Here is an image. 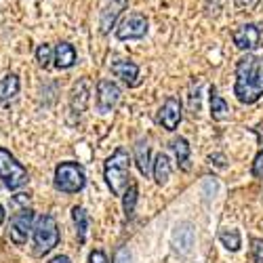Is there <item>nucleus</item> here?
Returning <instances> with one entry per match:
<instances>
[{"instance_id": "f257e3e1", "label": "nucleus", "mask_w": 263, "mask_h": 263, "mask_svg": "<svg viewBox=\"0 0 263 263\" xmlns=\"http://www.w3.org/2000/svg\"><path fill=\"white\" fill-rule=\"evenodd\" d=\"M234 93L240 103H255L263 95V57L245 55L236 63Z\"/></svg>"}, {"instance_id": "f03ea898", "label": "nucleus", "mask_w": 263, "mask_h": 263, "mask_svg": "<svg viewBox=\"0 0 263 263\" xmlns=\"http://www.w3.org/2000/svg\"><path fill=\"white\" fill-rule=\"evenodd\" d=\"M128 173H130V160H128V152L118 147L112 156L105 160V168H103V177L105 183L109 185L112 194L122 196L128 187Z\"/></svg>"}, {"instance_id": "7ed1b4c3", "label": "nucleus", "mask_w": 263, "mask_h": 263, "mask_svg": "<svg viewBox=\"0 0 263 263\" xmlns=\"http://www.w3.org/2000/svg\"><path fill=\"white\" fill-rule=\"evenodd\" d=\"M34 253L36 255H47L59 245V228L53 215H42L34 223Z\"/></svg>"}, {"instance_id": "20e7f679", "label": "nucleus", "mask_w": 263, "mask_h": 263, "mask_svg": "<svg viewBox=\"0 0 263 263\" xmlns=\"http://www.w3.org/2000/svg\"><path fill=\"white\" fill-rule=\"evenodd\" d=\"M86 175L78 162H61L55 168V187L63 194H76L84 187Z\"/></svg>"}, {"instance_id": "39448f33", "label": "nucleus", "mask_w": 263, "mask_h": 263, "mask_svg": "<svg viewBox=\"0 0 263 263\" xmlns=\"http://www.w3.org/2000/svg\"><path fill=\"white\" fill-rule=\"evenodd\" d=\"M0 179H3L5 187H9V190H19L30 179L26 166L17 162V158L5 147H0Z\"/></svg>"}, {"instance_id": "423d86ee", "label": "nucleus", "mask_w": 263, "mask_h": 263, "mask_svg": "<svg viewBox=\"0 0 263 263\" xmlns=\"http://www.w3.org/2000/svg\"><path fill=\"white\" fill-rule=\"evenodd\" d=\"M32 230H34V211L32 209H24L11 219L9 238L13 240L15 245H26Z\"/></svg>"}, {"instance_id": "0eeeda50", "label": "nucleus", "mask_w": 263, "mask_h": 263, "mask_svg": "<svg viewBox=\"0 0 263 263\" xmlns=\"http://www.w3.org/2000/svg\"><path fill=\"white\" fill-rule=\"evenodd\" d=\"M147 34V17L143 13H130L116 28L118 40H137Z\"/></svg>"}, {"instance_id": "6e6552de", "label": "nucleus", "mask_w": 263, "mask_h": 263, "mask_svg": "<svg viewBox=\"0 0 263 263\" xmlns=\"http://www.w3.org/2000/svg\"><path fill=\"white\" fill-rule=\"evenodd\" d=\"M122 97L120 86L112 80H99L97 82V112L107 114L118 105Z\"/></svg>"}, {"instance_id": "1a4fd4ad", "label": "nucleus", "mask_w": 263, "mask_h": 263, "mask_svg": "<svg viewBox=\"0 0 263 263\" xmlns=\"http://www.w3.org/2000/svg\"><path fill=\"white\" fill-rule=\"evenodd\" d=\"M126 7H128V0H103L101 11H99V32L101 34L112 32V28L116 26L118 17L122 15Z\"/></svg>"}, {"instance_id": "9d476101", "label": "nucleus", "mask_w": 263, "mask_h": 263, "mask_svg": "<svg viewBox=\"0 0 263 263\" xmlns=\"http://www.w3.org/2000/svg\"><path fill=\"white\" fill-rule=\"evenodd\" d=\"M232 40L240 51H255L261 45V30L255 24H245L232 34Z\"/></svg>"}, {"instance_id": "9b49d317", "label": "nucleus", "mask_w": 263, "mask_h": 263, "mask_svg": "<svg viewBox=\"0 0 263 263\" xmlns=\"http://www.w3.org/2000/svg\"><path fill=\"white\" fill-rule=\"evenodd\" d=\"M158 120L166 130H175L179 126V122H181V103H179L177 97H168L162 103L160 112H158Z\"/></svg>"}, {"instance_id": "f8f14e48", "label": "nucleus", "mask_w": 263, "mask_h": 263, "mask_svg": "<svg viewBox=\"0 0 263 263\" xmlns=\"http://www.w3.org/2000/svg\"><path fill=\"white\" fill-rule=\"evenodd\" d=\"M171 242L175 247V251L181 253V255H187L196 242V234H194V228L190 223H179L177 228L173 230V236H171Z\"/></svg>"}, {"instance_id": "ddd939ff", "label": "nucleus", "mask_w": 263, "mask_h": 263, "mask_svg": "<svg viewBox=\"0 0 263 263\" xmlns=\"http://www.w3.org/2000/svg\"><path fill=\"white\" fill-rule=\"evenodd\" d=\"M112 74L116 78H120L124 84L135 86L137 78H139V65L133 63L130 59H116V61H112Z\"/></svg>"}, {"instance_id": "4468645a", "label": "nucleus", "mask_w": 263, "mask_h": 263, "mask_svg": "<svg viewBox=\"0 0 263 263\" xmlns=\"http://www.w3.org/2000/svg\"><path fill=\"white\" fill-rule=\"evenodd\" d=\"M89 95H91V82L89 78H82L72 91V97H70V109L74 116H80L84 109H86V103H89Z\"/></svg>"}, {"instance_id": "2eb2a0df", "label": "nucleus", "mask_w": 263, "mask_h": 263, "mask_svg": "<svg viewBox=\"0 0 263 263\" xmlns=\"http://www.w3.org/2000/svg\"><path fill=\"white\" fill-rule=\"evenodd\" d=\"M19 76L17 74H7L0 78V107H7L17 95H19Z\"/></svg>"}, {"instance_id": "dca6fc26", "label": "nucleus", "mask_w": 263, "mask_h": 263, "mask_svg": "<svg viewBox=\"0 0 263 263\" xmlns=\"http://www.w3.org/2000/svg\"><path fill=\"white\" fill-rule=\"evenodd\" d=\"M76 49L70 45V42H59L55 47V55H53V61H55V68L59 70H70L72 65L76 63Z\"/></svg>"}, {"instance_id": "f3484780", "label": "nucleus", "mask_w": 263, "mask_h": 263, "mask_svg": "<svg viewBox=\"0 0 263 263\" xmlns=\"http://www.w3.org/2000/svg\"><path fill=\"white\" fill-rule=\"evenodd\" d=\"M135 162H137V168H139L141 175H145V177H147V175L152 173V166H149V145H147L145 139L137 141V145H135Z\"/></svg>"}, {"instance_id": "a211bd4d", "label": "nucleus", "mask_w": 263, "mask_h": 263, "mask_svg": "<svg viewBox=\"0 0 263 263\" xmlns=\"http://www.w3.org/2000/svg\"><path fill=\"white\" fill-rule=\"evenodd\" d=\"M230 114V105L221 95H217V91H211V116L213 120H226Z\"/></svg>"}, {"instance_id": "6ab92c4d", "label": "nucleus", "mask_w": 263, "mask_h": 263, "mask_svg": "<svg viewBox=\"0 0 263 263\" xmlns=\"http://www.w3.org/2000/svg\"><path fill=\"white\" fill-rule=\"evenodd\" d=\"M72 219L76 226V234H78V242H84L86 240V230H89V215L82 206H74L72 209Z\"/></svg>"}, {"instance_id": "aec40b11", "label": "nucleus", "mask_w": 263, "mask_h": 263, "mask_svg": "<svg viewBox=\"0 0 263 263\" xmlns=\"http://www.w3.org/2000/svg\"><path fill=\"white\" fill-rule=\"evenodd\" d=\"M173 152H175V158H177V164L183 168V171H190V143L179 137L173 141Z\"/></svg>"}, {"instance_id": "412c9836", "label": "nucleus", "mask_w": 263, "mask_h": 263, "mask_svg": "<svg viewBox=\"0 0 263 263\" xmlns=\"http://www.w3.org/2000/svg\"><path fill=\"white\" fill-rule=\"evenodd\" d=\"M171 177V162L164 154H158L156 160H154V179L158 185H164Z\"/></svg>"}, {"instance_id": "4be33fe9", "label": "nucleus", "mask_w": 263, "mask_h": 263, "mask_svg": "<svg viewBox=\"0 0 263 263\" xmlns=\"http://www.w3.org/2000/svg\"><path fill=\"white\" fill-rule=\"evenodd\" d=\"M219 240H221V245L232 253H236L240 247H242V238H240L238 230H221L219 232Z\"/></svg>"}, {"instance_id": "5701e85b", "label": "nucleus", "mask_w": 263, "mask_h": 263, "mask_svg": "<svg viewBox=\"0 0 263 263\" xmlns=\"http://www.w3.org/2000/svg\"><path fill=\"white\" fill-rule=\"evenodd\" d=\"M135 206H137V185L130 183L126 187V192L122 194V209H124L126 219H130L135 215Z\"/></svg>"}, {"instance_id": "b1692460", "label": "nucleus", "mask_w": 263, "mask_h": 263, "mask_svg": "<svg viewBox=\"0 0 263 263\" xmlns=\"http://www.w3.org/2000/svg\"><path fill=\"white\" fill-rule=\"evenodd\" d=\"M53 55H55V51L51 49V45H47V42L38 45V49H36V61H38L40 68H49L51 61H53Z\"/></svg>"}, {"instance_id": "393cba45", "label": "nucleus", "mask_w": 263, "mask_h": 263, "mask_svg": "<svg viewBox=\"0 0 263 263\" xmlns=\"http://www.w3.org/2000/svg\"><path fill=\"white\" fill-rule=\"evenodd\" d=\"M253 257L257 263H263V240H253Z\"/></svg>"}, {"instance_id": "a878e982", "label": "nucleus", "mask_w": 263, "mask_h": 263, "mask_svg": "<svg viewBox=\"0 0 263 263\" xmlns=\"http://www.w3.org/2000/svg\"><path fill=\"white\" fill-rule=\"evenodd\" d=\"M253 175H255V177H261V175H263V149L259 152L255 162H253Z\"/></svg>"}, {"instance_id": "bb28decb", "label": "nucleus", "mask_w": 263, "mask_h": 263, "mask_svg": "<svg viewBox=\"0 0 263 263\" xmlns=\"http://www.w3.org/2000/svg\"><path fill=\"white\" fill-rule=\"evenodd\" d=\"M114 263H130V253H128V249H120V251L116 253V257H114Z\"/></svg>"}, {"instance_id": "cd10ccee", "label": "nucleus", "mask_w": 263, "mask_h": 263, "mask_svg": "<svg viewBox=\"0 0 263 263\" xmlns=\"http://www.w3.org/2000/svg\"><path fill=\"white\" fill-rule=\"evenodd\" d=\"M89 263H107V257L103 251H93L89 255Z\"/></svg>"}, {"instance_id": "c85d7f7f", "label": "nucleus", "mask_w": 263, "mask_h": 263, "mask_svg": "<svg viewBox=\"0 0 263 263\" xmlns=\"http://www.w3.org/2000/svg\"><path fill=\"white\" fill-rule=\"evenodd\" d=\"M236 5H238L240 9H251V7L257 5V0H236Z\"/></svg>"}, {"instance_id": "c756f323", "label": "nucleus", "mask_w": 263, "mask_h": 263, "mask_svg": "<svg viewBox=\"0 0 263 263\" xmlns=\"http://www.w3.org/2000/svg\"><path fill=\"white\" fill-rule=\"evenodd\" d=\"M49 263H70V259H68V257H63V255H59V257H55V259H51Z\"/></svg>"}, {"instance_id": "7c9ffc66", "label": "nucleus", "mask_w": 263, "mask_h": 263, "mask_svg": "<svg viewBox=\"0 0 263 263\" xmlns=\"http://www.w3.org/2000/svg\"><path fill=\"white\" fill-rule=\"evenodd\" d=\"M5 217H7V213H5V206H3V204H0V226H3V223H5Z\"/></svg>"}]
</instances>
